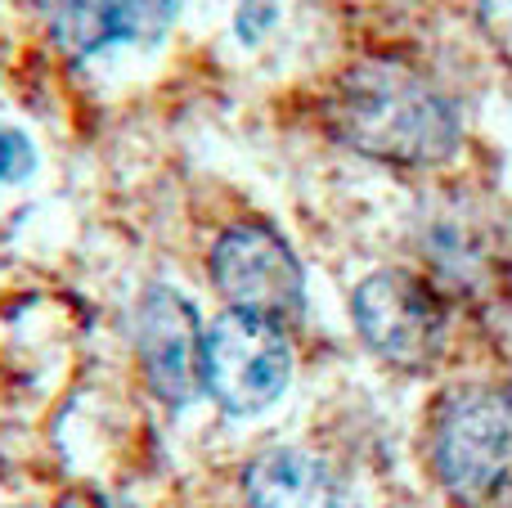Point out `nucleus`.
<instances>
[{
	"label": "nucleus",
	"mask_w": 512,
	"mask_h": 508,
	"mask_svg": "<svg viewBox=\"0 0 512 508\" xmlns=\"http://www.w3.org/2000/svg\"><path fill=\"white\" fill-rule=\"evenodd\" d=\"M319 126L342 149L400 171H432L459 153L463 117L450 90L405 59H355L319 95Z\"/></svg>",
	"instance_id": "f257e3e1"
},
{
	"label": "nucleus",
	"mask_w": 512,
	"mask_h": 508,
	"mask_svg": "<svg viewBox=\"0 0 512 508\" xmlns=\"http://www.w3.org/2000/svg\"><path fill=\"white\" fill-rule=\"evenodd\" d=\"M427 464L454 508H512V383H454L427 414Z\"/></svg>",
	"instance_id": "f03ea898"
},
{
	"label": "nucleus",
	"mask_w": 512,
	"mask_h": 508,
	"mask_svg": "<svg viewBox=\"0 0 512 508\" xmlns=\"http://www.w3.org/2000/svg\"><path fill=\"white\" fill-rule=\"evenodd\" d=\"M360 342L400 374H427L450 351V297L418 270H373L351 293Z\"/></svg>",
	"instance_id": "7ed1b4c3"
},
{
	"label": "nucleus",
	"mask_w": 512,
	"mask_h": 508,
	"mask_svg": "<svg viewBox=\"0 0 512 508\" xmlns=\"http://www.w3.org/2000/svg\"><path fill=\"white\" fill-rule=\"evenodd\" d=\"M207 275L225 311L274 320L283 329L297 324L306 311V270L288 239L265 221H234L230 230L216 234Z\"/></svg>",
	"instance_id": "20e7f679"
},
{
	"label": "nucleus",
	"mask_w": 512,
	"mask_h": 508,
	"mask_svg": "<svg viewBox=\"0 0 512 508\" xmlns=\"http://www.w3.org/2000/svg\"><path fill=\"white\" fill-rule=\"evenodd\" d=\"M292 383V342L274 320L225 311L203 333V392L225 414H261Z\"/></svg>",
	"instance_id": "39448f33"
},
{
	"label": "nucleus",
	"mask_w": 512,
	"mask_h": 508,
	"mask_svg": "<svg viewBox=\"0 0 512 508\" xmlns=\"http://www.w3.org/2000/svg\"><path fill=\"white\" fill-rule=\"evenodd\" d=\"M203 333L207 329L198 324V311L176 288L153 284L135 302V360H140L149 392L171 410L189 405L194 392H203Z\"/></svg>",
	"instance_id": "423d86ee"
},
{
	"label": "nucleus",
	"mask_w": 512,
	"mask_h": 508,
	"mask_svg": "<svg viewBox=\"0 0 512 508\" xmlns=\"http://www.w3.org/2000/svg\"><path fill=\"white\" fill-rule=\"evenodd\" d=\"M180 0H50V27L77 59L113 45H153L171 32Z\"/></svg>",
	"instance_id": "0eeeda50"
},
{
	"label": "nucleus",
	"mask_w": 512,
	"mask_h": 508,
	"mask_svg": "<svg viewBox=\"0 0 512 508\" xmlns=\"http://www.w3.org/2000/svg\"><path fill=\"white\" fill-rule=\"evenodd\" d=\"M248 508H360L351 482L324 455L301 446H274L243 473Z\"/></svg>",
	"instance_id": "6e6552de"
},
{
	"label": "nucleus",
	"mask_w": 512,
	"mask_h": 508,
	"mask_svg": "<svg viewBox=\"0 0 512 508\" xmlns=\"http://www.w3.org/2000/svg\"><path fill=\"white\" fill-rule=\"evenodd\" d=\"M477 27L490 50L512 68V0H477Z\"/></svg>",
	"instance_id": "1a4fd4ad"
},
{
	"label": "nucleus",
	"mask_w": 512,
	"mask_h": 508,
	"mask_svg": "<svg viewBox=\"0 0 512 508\" xmlns=\"http://www.w3.org/2000/svg\"><path fill=\"white\" fill-rule=\"evenodd\" d=\"M36 167V153H32V140L14 126H0V185H18L27 180Z\"/></svg>",
	"instance_id": "9d476101"
},
{
	"label": "nucleus",
	"mask_w": 512,
	"mask_h": 508,
	"mask_svg": "<svg viewBox=\"0 0 512 508\" xmlns=\"http://www.w3.org/2000/svg\"><path fill=\"white\" fill-rule=\"evenodd\" d=\"M274 18H279V14H274V9H265V0H248V5L239 9V18H234V27L243 32V41L256 45V41L265 36V27L274 23Z\"/></svg>",
	"instance_id": "9b49d317"
},
{
	"label": "nucleus",
	"mask_w": 512,
	"mask_h": 508,
	"mask_svg": "<svg viewBox=\"0 0 512 508\" xmlns=\"http://www.w3.org/2000/svg\"><path fill=\"white\" fill-rule=\"evenodd\" d=\"M86 508H122V504H86Z\"/></svg>",
	"instance_id": "f8f14e48"
}]
</instances>
